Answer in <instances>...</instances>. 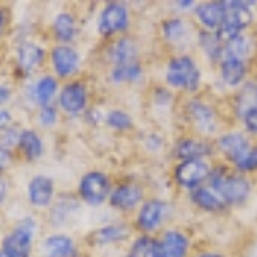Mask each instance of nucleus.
<instances>
[{"instance_id": "3c124183", "label": "nucleus", "mask_w": 257, "mask_h": 257, "mask_svg": "<svg viewBox=\"0 0 257 257\" xmlns=\"http://www.w3.org/2000/svg\"><path fill=\"white\" fill-rule=\"evenodd\" d=\"M0 257H7V255H6V254H4V252H2V250H0Z\"/></svg>"}, {"instance_id": "9d476101", "label": "nucleus", "mask_w": 257, "mask_h": 257, "mask_svg": "<svg viewBox=\"0 0 257 257\" xmlns=\"http://www.w3.org/2000/svg\"><path fill=\"white\" fill-rule=\"evenodd\" d=\"M57 185L52 177L45 173H36L26 184V201L33 209H50L57 199Z\"/></svg>"}, {"instance_id": "f03ea898", "label": "nucleus", "mask_w": 257, "mask_h": 257, "mask_svg": "<svg viewBox=\"0 0 257 257\" xmlns=\"http://www.w3.org/2000/svg\"><path fill=\"white\" fill-rule=\"evenodd\" d=\"M111 189H113V182L108 173L99 168H91L82 173L77 180L76 196L82 204L89 208H99L108 202Z\"/></svg>"}, {"instance_id": "c03bdc74", "label": "nucleus", "mask_w": 257, "mask_h": 257, "mask_svg": "<svg viewBox=\"0 0 257 257\" xmlns=\"http://www.w3.org/2000/svg\"><path fill=\"white\" fill-rule=\"evenodd\" d=\"M243 122H245V127L248 131L257 134V108L248 110L247 113L243 115Z\"/></svg>"}, {"instance_id": "c9c22d12", "label": "nucleus", "mask_w": 257, "mask_h": 257, "mask_svg": "<svg viewBox=\"0 0 257 257\" xmlns=\"http://www.w3.org/2000/svg\"><path fill=\"white\" fill-rule=\"evenodd\" d=\"M238 108L242 115H245L248 110L257 108V86L248 84L247 88L242 91V96L238 99Z\"/></svg>"}, {"instance_id": "7ed1b4c3", "label": "nucleus", "mask_w": 257, "mask_h": 257, "mask_svg": "<svg viewBox=\"0 0 257 257\" xmlns=\"http://www.w3.org/2000/svg\"><path fill=\"white\" fill-rule=\"evenodd\" d=\"M91 101V93H89V84L84 79H76L67 81L60 86V91L57 94L55 105L59 108L60 115L70 118L82 117L86 113V110L89 108Z\"/></svg>"}, {"instance_id": "bb28decb", "label": "nucleus", "mask_w": 257, "mask_h": 257, "mask_svg": "<svg viewBox=\"0 0 257 257\" xmlns=\"http://www.w3.org/2000/svg\"><path fill=\"white\" fill-rule=\"evenodd\" d=\"M190 199L196 206H199L201 209L206 211H219L225 208V202L221 201V197L218 196L211 187H197L192 190Z\"/></svg>"}, {"instance_id": "f3484780", "label": "nucleus", "mask_w": 257, "mask_h": 257, "mask_svg": "<svg viewBox=\"0 0 257 257\" xmlns=\"http://www.w3.org/2000/svg\"><path fill=\"white\" fill-rule=\"evenodd\" d=\"M82 202L74 194H60L48 209V223L52 228H65L81 213Z\"/></svg>"}, {"instance_id": "a878e982", "label": "nucleus", "mask_w": 257, "mask_h": 257, "mask_svg": "<svg viewBox=\"0 0 257 257\" xmlns=\"http://www.w3.org/2000/svg\"><path fill=\"white\" fill-rule=\"evenodd\" d=\"M211 148L204 143H199L196 139H182L175 146V156L182 161L185 160H202V156L209 155Z\"/></svg>"}, {"instance_id": "49530a36", "label": "nucleus", "mask_w": 257, "mask_h": 257, "mask_svg": "<svg viewBox=\"0 0 257 257\" xmlns=\"http://www.w3.org/2000/svg\"><path fill=\"white\" fill-rule=\"evenodd\" d=\"M177 6H180L182 9H187V7H190V6H194V2L192 0H187V2H178Z\"/></svg>"}, {"instance_id": "f8f14e48", "label": "nucleus", "mask_w": 257, "mask_h": 257, "mask_svg": "<svg viewBox=\"0 0 257 257\" xmlns=\"http://www.w3.org/2000/svg\"><path fill=\"white\" fill-rule=\"evenodd\" d=\"M168 214V202L161 199H148L141 204L136 216V228L143 231V235H149L163 225Z\"/></svg>"}, {"instance_id": "4be33fe9", "label": "nucleus", "mask_w": 257, "mask_h": 257, "mask_svg": "<svg viewBox=\"0 0 257 257\" xmlns=\"http://www.w3.org/2000/svg\"><path fill=\"white\" fill-rule=\"evenodd\" d=\"M219 149L233 161L235 165L242 163L243 160L247 158V155L250 153V148H248V141L243 138L242 134H226L219 139Z\"/></svg>"}, {"instance_id": "1a4fd4ad", "label": "nucleus", "mask_w": 257, "mask_h": 257, "mask_svg": "<svg viewBox=\"0 0 257 257\" xmlns=\"http://www.w3.org/2000/svg\"><path fill=\"white\" fill-rule=\"evenodd\" d=\"M254 2H225L226 12H225V19L219 24L218 31H216V40L219 43H230L231 40H235L237 36H240V31L243 28H247L252 21V14L248 11L247 6H250Z\"/></svg>"}, {"instance_id": "6e6552de", "label": "nucleus", "mask_w": 257, "mask_h": 257, "mask_svg": "<svg viewBox=\"0 0 257 257\" xmlns=\"http://www.w3.org/2000/svg\"><path fill=\"white\" fill-rule=\"evenodd\" d=\"M165 79L167 84L175 89L196 91L201 81V72L192 57L178 55L168 62L165 70Z\"/></svg>"}, {"instance_id": "b1692460", "label": "nucleus", "mask_w": 257, "mask_h": 257, "mask_svg": "<svg viewBox=\"0 0 257 257\" xmlns=\"http://www.w3.org/2000/svg\"><path fill=\"white\" fill-rule=\"evenodd\" d=\"M143 65L141 62H134V64L125 65H115V67L108 69V81L111 84H134L143 79Z\"/></svg>"}, {"instance_id": "7c9ffc66", "label": "nucleus", "mask_w": 257, "mask_h": 257, "mask_svg": "<svg viewBox=\"0 0 257 257\" xmlns=\"http://www.w3.org/2000/svg\"><path fill=\"white\" fill-rule=\"evenodd\" d=\"M60 122V111L55 103L36 108V123L41 128H53Z\"/></svg>"}, {"instance_id": "8fccbe9b", "label": "nucleus", "mask_w": 257, "mask_h": 257, "mask_svg": "<svg viewBox=\"0 0 257 257\" xmlns=\"http://www.w3.org/2000/svg\"><path fill=\"white\" fill-rule=\"evenodd\" d=\"M123 257H139V254H136V252H132V250H128L125 255Z\"/></svg>"}, {"instance_id": "9b49d317", "label": "nucleus", "mask_w": 257, "mask_h": 257, "mask_svg": "<svg viewBox=\"0 0 257 257\" xmlns=\"http://www.w3.org/2000/svg\"><path fill=\"white\" fill-rule=\"evenodd\" d=\"M50 36L53 45H74L79 36L77 16L70 9L59 11L50 23Z\"/></svg>"}, {"instance_id": "2f4dec72", "label": "nucleus", "mask_w": 257, "mask_h": 257, "mask_svg": "<svg viewBox=\"0 0 257 257\" xmlns=\"http://www.w3.org/2000/svg\"><path fill=\"white\" fill-rule=\"evenodd\" d=\"M161 31H163V38L168 41H180L185 36V24L182 19L173 18L167 19L161 24Z\"/></svg>"}, {"instance_id": "423d86ee", "label": "nucleus", "mask_w": 257, "mask_h": 257, "mask_svg": "<svg viewBox=\"0 0 257 257\" xmlns=\"http://www.w3.org/2000/svg\"><path fill=\"white\" fill-rule=\"evenodd\" d=\"M48 60V50L40 45L38 41L24 38L16 43L14 48V64L16 72L24 79H30L33 74L47 64Z\"/></svg>"}, {"instance_id": "ddd939ff", "label": "nucleus", "mask_w": 257, "mask_h": 257, "mask_svg": "<svg viewBox=\"0 0 257 257\" xmlns=\"http://www.w3.org/2000/svg\"><path fill=\"white\" fill-rule=\"evenodd\" d=\"M144 202V189L136 182H122L118 185H113L108 199L111 209L120 213H131Z\"/></svg>"}, {"instance_id": "72a5a7b5", "label": "nucleus", "mask_w": 257, "mask_h": 257, "mask_svg": "<svg viewBox=\"0 0 257 257\" xmlns=\"http://www.w3.org/2000/svg\"><path fill=\"white\" fill-rule=\"evenodd\" d=\"M21 128L19 125H11L9 128H6V131L0 132V144H2L4 148H7L9 151L16 153L18 151V144H19V138H21Z\"/></svg>"}, {"instance_id": "58836bf2", "label": "nucleus", "mask_w": 257, "mask_h": 257, "mask_svg": "<svg viewBox=\"0 0 257 257\" xmlns=\"http://www.w3.org/2000/svg\"><path fill=\"white\" fill-rule=\"evenodd\" d=\"M82 118H84V122H88L91 127H96L103 122L105 113H101L99 108H96V106H89V108L86 110V113L82 115Z\"/></svg>"}, {"instance_id": "4c0bfd02", "label": "nucleus", "mask_w": 257, "mask_h": 257, "mask_svg": "<svg viewBox=\"0 0 257 257\" xmlns=\"http://www.w3.org/2000/svg\"><path fill=\"white\" fill-rule=\"evenodd\" d=\"M14 98V88L9 82L0 79V108H7V105Z\"/></svg>"}, {"instance_id": "864d4df0", "label": "nucleus", "mask_w": 257, "mask_h": 257, "mask_svg": "<svg viewBox=\"0 0 257 257\" xmlns=\"http://www.w3.org/2000/svg\"><path fill=\"white\" fill-rule=\"evenodd\" d=\"M30 257H33V255H30Z\"/></svg>"}, {"instance_id": "a18cd8bd", "label": "nucleus", "mask_w": 257, "mask_h": 257, "mask_svg": "<svg viewBox=\"0 0 257 257\" xmlns=\"http://www.w3.org/2000/svg\"><path fill=\"white\" fill-rule=\"evenodd\" d=\"M170 101H172V94H170L167 89H163V88L156 89V93H155V103H156V105L167 106Z\"/></svg>"}, {"instance_id": "79ce46f5", "label": "nucleus", "mask_w": 257, "mask_h": 257, "mask_svg": "<svg viewBox=\"0 0 257 257\" xmlns=\"http://www.w3.org/2000/svg\"><path fill=\"white\" fill-rule=\"evenodd\" d=\"M9 21H11V12L7 7L0 6V41L4 40L7 33V28H9Z\"/></svg>"}, {"instance_id": "6ab92c4d", "label": "nucleus", "mask_w": 257, "mask_h": 257, "mask_svg": "<svg viewBox=\"0 0 257 257\" xmlns=\"http://www.w3.org/2000/svg\"><path fill=\"white\" fill-rule=\"evenodd\" d=\"M60 81L53 76L52 72H43L31 82L30 86V99L31 103L40 108L45 105H52L55 103L57 94L60 91Z\"/></svg>"}, {"instance_id": "a19ab883", "label": "nucleus", "mask_w": 257, "mask_h": 257, "mask_svg": "<svg viewBox=\"0 0 257 257\" xmlns=\"http://www.w3.org/2000/svg\"><path fill=\"white\" fill-rule=\"evenodd\" d=\"M238 168L243 170V172H248V170H255L257 168V148L250 149V153H248L247 158L238 165Z\"/></svg>"}, {"instance_id": "f257e3e1", "label": "nucleus", "mask_w": 257, "mask_h": 257, "mask_svg": "<svg viewBox=\"0 0 257 257\" xmlns=\"http://www.w3.org/2000/svg\"><path fill=\"white\" fill-rule=\"evenodd\" d=\"M38 226L35 214H24L0 238V250L7 257H30L35 248Z\"/></svg>"}, {"instance_id": "39448f33", "label": "nucleus", "mask_w": 257, "mask_h": 257, "mask_svg": "<svg viewBox=\"0 0 257 257\" xmlns=\"http://www.w3.org/2000/svg\"><path fill=\"white\" fill-rule=\"evenodd\" d=\"M48 65L59 81H72L82 69V55L74 45H52L48 48Z\"/></svg>"}, {"instance_id": "09e8293b", "label": "nucleus", "mask_w": 257, "mask_h": 257, "mask_svg": "<svg viewBox=\"0 0 257 257\" xmlns=\"http://www.w3.org/2000/svg\"><path fill=\"white\" fill-rule=\"evenodd\" d=\"M197 257H223V255H219V254H201Z\"/></svg>"}, {"instance_id": "5701e85b", "label": "nucleus", "mask_w": 257, "mask_h": 257, "mask_svg": "<svg viewBox=\"0 0 257 257\" xmlns=\"http://www.w3.org/2000/svg\"><path fill=\"white\" fill-rule=\"evenodd\" d=\"M160 245L165 257H187L189 238L178 230H168L161 235Z\"/></svg>"}, {"instance_id": "2eb2a0df", "label": "nucleus", "mask_w": 257, "mask_h": 257, "mask_svg": "<svg viewBox=\"0 0 257 257\" xmlns=\"http://www.w3.org/2000/svg\"><path fill=\"white\" fill-rule=\"evenodd\" d=\"M128 237H131V226L125 223H106V225L93 228L86 235V243L93 248L110 247L125 242Z\"/></svg>"}, {"instance_id": "473e14b6", "label": "nucleus", "mask_w": 257, "mask_h": 257, "mask_svg": "<svg viewBox=\"0 0 257 257\" xmlns=\"http://www.w3.org/2000/svg\"><path fill=\"white\" fill-rule=\"evenodd\" d=\"M250 40L240 35L235 40H231L230 43H226L225 57H237V59L243 60V57H247L250 53Z\"/></svg>"}, {"instance_id": "603ef678", "label": "nucleus", "mask_w": 257, "mask_h": 257, "mask_svg": "<svg viewBox=\"0 0 257 257\" xmlns=\"http://www.w3.org/2000/svg\"><path fill=\"white\" fill-rule=\"evenodd\" d=\"M86 257H93V255H86Z\"/></svg>"}, {"instance_id": "e433bc0d", "label": "nucleus", "mask_w": 257, "mask_h": 257, "mask_svg": "<svg viewBox=\"0 0 257 257\" xmlns=\"http://www.w3.org/2000/svg\"><path fill=\"white\" fill-rule=\"evenodd\" d=\"M14 163H16V153L9 151V149L0 144V173L6 175V172H9L14 167Z\"/></svg>"}, {"instance_id": "37998d69", "label": "nucleus", "mask_w": 257, "mask_h": 257, "mask_svg": "<svg viewBox=\"0 0 257 257\" xmlns=\"http://www.w3.org/2000/svg\"><path fill=\"white\" fill-rule=\"evenodd\" d=\"M7 199H9V180L4 173H0V209L6 206Z\"/></svg>"}, {"instance_id": "de8ad7c7", "label": "nucleus", "mask_w": 257, "mask_h": 257, "mask_svg": "<svg viewBox=\"0 0 257 257\" xmlns=\"http://www.w3.org/2000/svg\"><path fill=\"white\" fill-rule=\"evenodd\" d=\"M245 257H257V245L254 248H250V250H248V254Z\"/></svg>"}, {"instance_id": "393cba45", "label": "nucleus", "mask_w": 257, "mask_h": 257, "mask_svg": "<svg viewBox=\"0 0 257 257\" xmlns=\"http://www.w3.org/2000/svg\"><path fill=\"white\" fill-rule=\"evenodd\" d=\"M225 12H226V6L225 2H208V4H201V6L196 9L197 19L202 23V26L209 28H219V24L225 19Z\"/></svg>"}, {"instance_id": "20e7f679", "label": "nucleus", "mask_w": 257, "mask_h": 257, "mask_svg": "<svg viewBox=\"0 0 257 257\" xmlns=\"http://www.w3.org/2000/svg\"><path fill=\"white\" fill-rule=\"evenodd\" d=\"M131 26V12L125 2L111 0L101 7L96 19V31L103 40H115L123 36Z\"/></svg>"}, {"instance_id": "c756f323", "label": "nucleus", "mask_w": 257, "mask_h": 257, "mask_svg": "<svg viewBox=\"0 0 257 257\" xmlns=\"http://www.w3.org/2000/svg\"><path fill=\"white\" fill-rule=\"evenodd\" d=\"M103 122L106 123V127L115 132H125L134 125L131 115H128L125 110H120V108H111L106 111Z\"/></svg>"}, {"instance_id": "cd10ccee", "label": "nucleus", "mask_w": 257, "mask_h": 257, "mask_svg": "<svg viewBox=\"0 0 257 257\" xmlns=\"http://www.w3.org/2000/svg\"><path fill=\"white\" fill-rule=\"evenodd\" d=\"M223 81L230 86H237L245 77V62L237 57H225L221 64Z\"/></svg>"}, {"instance_id": "aec40b11", "label": "nucleus", "mask_w": 257, "mask_h": 257, "mask_svg": "<svg viewBox=\"0 0 257 257\" xmlns=\"http://www.w3.org/2000/svg\"><path fill=\"white\" fill-rule=\"evenodd\" d=\"M47 146H45L43 136L35 127H23L21 128V138L18 144V155L26 163H36L45 156Z\"/></svg>"}, {"instance_id": "412c9836", "label": "nucleus", "mask_w": 257, "mask_h": 257, "mask_svg": "<svg viewBox=\"0 0 257 257\" xmlns=\"http://www.w3.org/2000/svg\"><path fill=\"white\" fill-rule=\"evenodd\" d=\"M187 111L192 118L194 125L204 134H213L216 131V120H214V111L209 105L199 101V99H190L187 103Z\"/></svg>"}, {"instance_id": "4468645a", "label": "nucleus", "mask_w": 257, "mask_h": 257, "mask_svg": "<svg viewBox=\"0 0 257 257\" xmlns=\"http://www.w3.org/2000/svg\"><path fill=\"white\" fill-rule=\"evenodd\" d=\"M209 165L204 160H185L180 161L173 170V178L180 187L194 190L209 177Z\"/></svg>"}, {"instance_id": "c85d7f7f", "label": "nucleus", "mask_w": 257, "mask_h": 257, "mask_svg": "<svg viewBox=\"0 0 257 257\" xmlns=\"http://www.w3.org/2000/svg\"><path fill=\"white\" fill-rule=\"evenodd\" d=\"M128 250L139 254V257H165L160 240L149 237V235H141V237L136 238Z\"/></svg>"}, {"instance_id": "a211bd4d", "label": "nucleus", "mask_w": 257, "mask_h": 257, "mask_svg": "<svg viewBox=\"0 0 257 257\" xmlns=\"http://www.w3.org/2000/svg\"><path fill=\"white\" fill-rule=\"evenodd\" d=\"M105 57L110 67L134 64V62H139V47L134 38L123 35L110 41L105 50Z\"/></svg>"}, {"instance_id": "0eeeda50", "label": "nucleus", "mask_w": 257, "mask_h": 257, "mask_svg": "<svg viewBox=\"0 0 257 257\" xmlns=\"http://www.w3.org/2000/svg\"><path fill=\"white\" fill-rule=\"evenodd\" d=\"M211 189L221 197L225 204H240L250 194V184L247 178L238 175H228L225 170H214L209 173Z\"/></svg>"}, {"instance_id": "dca6fc26", "label": "nucleus", "mask_w": 257, "mask_h": 257, "mask_svg": "<svg viewBox=\"0 0 257 257\" xmlns=\"http://www.w3.org/2000/svg\"><path fill=\"white\" fill-rule=\"evenodd\" d=\"M79 252L76 238L64 231H52L40 242L41 257H76Z\"/></svg>"}, {"instance_id": "ea45409f", "label": "nucleus", "mask_w": 257, "mask_h": 257, "mask_svg": "<svg viewBox=\"0 0 257 257\" xmlns=\"http://www.w3.org/2000/svg\"><path fill=\"white\" fill-rule=\"evenodd\" d=\"M16 123V118H14V111L11 108H0V132L9 128L11 125Z\"/></svg>"}, {"instance_id": "f704fd0d", "label": "nucleus", "mask_w": 257, "mask_h": 257, "mask_svg": "<svg viewBox=\"0 0 257 257\" xmlns=\"http://www.w3.org/2000/svg\"><path fill=\"white\" fill-rule=\"evenodd\" d=\"M201 45L204 47V52L209 55V59L218 60L221 53H225V48L216 40V36L209 35V33H201Z\"/></svg>"}]
</instances>
